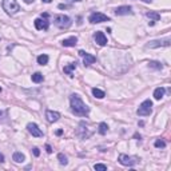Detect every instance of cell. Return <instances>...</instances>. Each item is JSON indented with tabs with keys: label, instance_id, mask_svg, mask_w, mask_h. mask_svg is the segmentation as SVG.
I'll list each match as a JSON object with an SVG mask.
<instances>
[{
	"label": "cell",
	"instance_id": "9a60e30c",
	"mask_svg": "<svg viewBox=\"0 0 171 171\" xmlns=\"http://www.w3.org/2000/svg\"><path fill=\"white\" fill-rule=\"evenodd\" d=\"M76 62H74V63H70L68 66H64L63 68V71H64V74H67V75H70V76H72V71L76 68Z\"/></svg>",
	"mask_w": 171,
	"mask_h": 171
},
{
	"label": "cell",
	"instance_id": "4dcf8cb0",
	"mask_svg": "<svg viewBox=\"0 0 171 171\" xmlns=\"http://www.w3.org/2000/svg\"><path fill=\"white\" fill-rule=\"evenodd\" d=\"M62 134H63V130H58V131H56V135L58 136H60Z\"/></svg>",
	"mask_w": 171,
	"mask_h": 171
},
{
	"label": "cell",
	"instance_id": "d590c367",
	"mask_svg": "<svg viewBox=\"0 0 171 171\" xmlns=\"http://www.w3.org/2000/svg\"><path fill=\"white\" fill-rule=\"evenodd\" d=\"M70 2H82V0H70Z\"/></svg>",
	"mask_w": 171,
	"mask_h": 171
},
{
	"label": "cell",
	"instance_id": "1f68e13d",
	"mask_svg": "<svg viewBox=\"0 0 171 171\" xmlns=\"http://www.w3.org/2000/svg\"><path fill=\"white\" fill-rule=\"evenodd\" d=\"M24 2H26L27 4H31V3H33V0H24Z\"/></svg>",
	"mask_w": 171,
	"mask_h": 171
},
{
	"label": "cell",
	"instance_id": "83f0119b",
	"mask_svg": "<svg viewBox=\"0 0 171 171\" xmlns=\"http://www.w3.org/2000/svg\"><path fill=\"white\" fill-rule=\"evenodd\" d=\"M46 151H47L48 154H51V152H52V147L49 144H47V146H46Z\"/></svg>",
	"mask_w": 171,
	"mask_h": 171
},
{
	"label": "cell",
	"instance_id": "9c48e42d",
	"mask_svg": "<svg viewBox=\"0 0 171 171\" xmlns=\"http://www.w3.org/2000/svg\"><path fill=\"white\" fill-rule=\"evenodd\" d=\"M79 55L83 58V63H84V66H91L92 63H95L96 62V58L94 56V55L87 54V52L83 51V49H80L79 51Z\"/></svg>",
	"mask_w": 171,
	"mask_h": 171
},
{
	"label": "cell",
	"instance_id": "44dd1931",
	"mask_svg": "<svg viewBox=\"0 0 171 171\" xmlns=\"http://www.w3.org/2000/svg\"><path fill=\"white\" fill-rule=\"evenodd\" d=\"M12 159L16 162V163H20V162L24 160V154H21V152H19V151L14 152V157H12Z\"/></svg>",
	"mask_w": 171,
	"mask_h": 171
},
{
	"label": "cell",
	"instance_id": "3957f363",
	"mask_svg": "<svg viewBox=\"0 0 171 171\" xmlns=\"http://www.w3.org/2000/svg\"><path fill=\"white\" fill-rule=\"evenodd\" d=\"M54 23L55 26L58 27V28H62V30H67L71 27V24H72V21L68 16L66 15H56L54 19Z\"/></svg>",
	"mask_w": 171,
	"mask_h": 171
},
{
	"label": "cell",
	"instance_id": "cb8c5ba5",
	"mask_svg": "<svg viewBox=\"0 0 171 171\" xmlns=\"http://www.w3.org/2000/svg\"><path fill=\"white\" fill-rule=\"evenodd\" d=\"M154 144H155V147H157V148H163V147H166V142H164L163 139H157Z\"/></svg>",
	"mask_w": 171,
	"mask_h": 171
},
{
	"label": "cell",
	"instance_id": "ac0fdd59",
	"mask_svg": "<svg viewBox=\"0 0 171 171\" xmlns=\"http://www.w3.org/2000/svg\"><path fill=\"white\" fill-rule=\"evenodd\" d=\"M48 60H49V58H48V55H46V54L39 55L38 56V63L40 66H46V64L48 63Z\"/></svg>",
	"mask_w": 171,
	"mask_h": 171
},
{
	"label": "cell",
	"instance_id": "e0dca14e",
	"mask_svg": "<svg viewBox=\"0 0 171 171\" xmlns=\"http://www.w3.org/2000/svg\"><path fill=\"white\" fill-rule=\"evenodd\" d=\"M98 131L100 135H106L108 131V126H107V123H104V122H102V123H99V126H98Z\"/></svg>",
	"mask_w": 171,
	"mask_h": 171
},
{
	"label": "cell",
	"instance_id": "f1b7e54d",
	"mask_svg": "<svg viewBox=\"0 0 171 171\" xmlns=\"http://www.w3.org/2000/svg\"><path fill=\"white\" fill-rule=\"evenodd\" d=\"M59 8H60V10H66V8H68V5H66V4H59Z\"/></svg>",
	"mask_w": 171,
	"mask_h": 171
},
{
	"label": "cell",
	"instance_id": "484cf974",
	"mask_svg": "<svg viewBox=\"0 0 171 171\" xmlns=\"http://www.w3.org/2000/svg\"><path fill=\"white\" fill-rule=\"evenodd\" d=\"M94 169L99 170V171H106V170H107V166H106V164H102V163H96L94 166Z\"/></svg>",
	"mask_w": 171,
	"mask_h": 171
},
{
	"label": "cell",
	"instance_id": "6da1fadb",
	"mask_svg": "<svg viewBox=\"0 0 171 171\" xmlns=\"http://www.w3.org/2000/svg\"><path fill=\"white\" fill-rule=\"evenodd\" d=\"M70 103H71V111H72V114L78 115V116H86V115H88L90 112L88 106L80 99V96L78 94L71 95Z\"/></svg>",
	"mask_w": 171,
	"mask_h": 171
},
{
	"label": "cell",
	"instance_id": "603a6c76",
	"mask_svg": "<svg viewBox=\"0 0 171 171\" xmlns=\"http://www.w3.org/2000/svg\"><path fill=\"white\" fill-rule=\"evenodd\" d=\"M58 159H59V163H60L62 166H66V164L68 163L67 157L64 154H58Z\"/></svg>",
	"mask_w": 171,
	"mask_h": 171
},
{
	"label": "cell",
	"instance_id": "836d02e7",
	"mask_svg": "<svg viewBox=\"0 0 171 171\" xmlns=\"http://www.w3.org/2000/svg\"><path fill=\"white\" fill-rule=\"evenodd\" d=\"M141 2H144V3H151L152 0H141Z\"/></svg>",
	"mask_w": 171,
	"mask_h": 171
},
{
	"label": "cell",
	"instance_id": "4fadbf2b",
	"mask_svg": "<svg viewBox=\"0 0 171 171\" xmlns=\"http://www.w3.org/2000/svg\"><path fill=\"white\" fill-rule=\"evenodd\" d=\"M59 118H60V114L56 112V111H49V110L46 111V119H47L49 123L58 122Z\"/></svg>",
	"mask_w": 171,
	"mask_h": 171
},
{
	"label": "cell",
	"instance_id": "5b68a950",
	"mask_svg": "<svg viewBox=\"0 0 171 171\" xmlns=\"http://www.w3.org/2000/svg\"><path fill=\"white\" fill-rule=\"evenodd\" d=\"M152 102L150 99H147V100H144L143 103L139 106V108L136 110V114L139 115V116H148L151 112H152Z\"/></svg>",
	"mask_w": 171,
	"mask_h": 171
},
{
	"label": "cell",
	"instance_id": "d4e9b609",
	"mask_svg": "<svg viewBox=\"0 0 171 171\" xmlns=\"http://www.w3.org/2000/svg\"><path fill=\"white\" fill-rule=\"evenodd\" d=\"M148 66H150L151 68H155V70H162V63H159V62H150L148 63Z\"/></svg>",
	"mask_w": 171,
	"mask_h": 171
},
{
	"label": "cell",
	"instance_id": "4316f807",
	"mask_svg": "<svg viewBox=\"0 0 171 171\" xmlns=\"http://www.w3.org/2000/svg\"><path fill=\"white\" fill-rule=\"evenodd\" d=\"M32 152H33V155H35V157H39V155H40V151H39L38 147H33L32 148Z\"/></svg>",
	"mask_w": 171,
	"mask_h": 171
},
{
	"label": "cell",
	"instance_id": "7402d4cb",
	"mask_svg": "<svg viewBox=\"0 0 171 171\" xmlns=\"http://www.w3.org/2000/svg\"><path fill=\"white\" fill-rule=\"evenodd\" d=\"M146 16L150 17V19H152V21H157V20L160 19V15L158 14V12H152V11L147 12V14H146Z\"/></svg>",
	"mask_w": 171,
	"mask_h": 171
},
{
	"label": "cell",
	"instance_id": "d6a6232c",
	"mask_svg": "<svg viewBox=\"0 0 171 171\" xmlns=\"http://www.w3.org/2000/svg\"><path fill=\"white\" fill-rule=\"evenodd\" d=\"M42 17H48V14H47V12H46V14H43Z\"/></svg>",
	"mask_w": 171,
	"mask_h": 171
},
{
	"label": "cell",
	"instance_id": "7a4b0ae2",
	"mask_svg": "<svg viewBox=\"0 0 171 171\" xmlns=\"http://www.w3.org/2000/svg\"><path fill=\"white\" fill-rule=\"evenodd\" d=\"M3 10L8 15H15L20 11V5L16 0H3Z\"/></svg>",
	"mask_w": 171,
	"mask_h": 171
},
{
	"label": "cell",
	"instance_id": "8992f818",
	"mask_svg": "<svg viewBox=\"0 0 171 171\" xmlns=\"http://www.w3.org/2000/svg\"><path fill=\"white\" fill-rule=\"evenodd\" d=\"M88 21L92 24H98V23H103V21H110V17L107 15L102 14V12H94V14L90 15Z\"/></svg>",
	"mask_w": 171,
	"mask_h": 171
},
{
	"label": "cell",
	"instance_id": "d6986e66",
	"mask_svg": "<svg viewBox=\"0 0 171 171\" xmlns=\"http://www.w3.org/2000/svg\"><path fill=\"white\" fill-rule=\"evenodd\" d=\"M31 79H32L33 83H42L43 80H44V76H43L40 72H35L32 76H31Z\"/></svg>",
	"mask_w": 171,
	"mask_h": 171
},
{
	"label": "cell",
	"instance_id": "ffe728a7",
	"mask_svg": "<svg viewBox=\"0 0 171 171\" xmlns=\"http://www.w3.org/2000/svg\"><path fill=\"white\" fill-rule=\"evenodd\" d=\"M92 95H94L95 98H98V99H103L106 96L104 91H102V90H99V88H92Z\"/></svg>",
	"mask_w": 171,
	"mask_h": 171
},
{
	"label": "cell",
	"instance_id": "30bf717a",
	"mask_svg": "<svg viewBox=\"0 0 171 171\" xmlns=\"http://www.w3.org/2000/svg\"><path fill=\"white\" fill-rule=\"evenodd\" d=\"M27 130H28L31 135L35 136V138H40V136H43L42 130L39 128L36 123H28V124H27Z\"/></svg>",
	"mask_w": 171,
	"mask_h": 171
},
{
	"label": "cell",
	"instance_id": "f546056e",
	"mask_svg": "<svg viewBox=\"0 0 171 171\" xmlns=\"http://www.w3.org/2000/svg\"><path fill=\"white\" fill-rule=\"evenodd\" d=\"M3 162H4V155L0 152V163H3Z\"/></svg>",
	"mask_w": 171,
	"mask_h": 171
},
{
	"label": "cell",
	"instance_id": "ba28073f",
	"mask_svg": "<svg viewBox=\"0 0 171 171\" xmlns=\"http://www.w3.org/2000/svg\"><path fill=\"white\" fill-rule=\"evenodd\" d=\"M33 24H35V28L39 31H42V30L47 31L49 27V21L47 20V17H38V19H35Z\"/></svg>",
	"mask_w": 171,
	"mask_h": 171
},
{
	"label": "cell",
	"instance_id": "277c9868",
	"mask_svg": "<svg viewBox=\"0 0 171 171\" xmlns=\"http://www.w3.org/2000/svg\"><path fill=\"white\" fill-rule=\"evenodd\" d=\"M119 163L122 166H127V167H131V166H135V164L139 163V158L138 157H128V155H124V154H120L119 158H118Z\"/></svg>",
	"mask_w": 171,
	"mask_h": 171
},
{
	"label": "cell",
	"instance_id": "2e32d148",
	"mask_svg": "<svg viewBox=\"0 0 171 171\" xmlns=\"http://www.w3.org/2000/svg\"><path fill=\"white\" fill-rule=\"evenodd\" d=\"M163 96H164V88H163V87H158V88H155L154 98L157 99V100H160Z\"/></svg>",
	"mask_w": 171,
	"mask_h": 171
},
{
	"label": "cell",
	"instance_id": "52a82bcc",
	"mask_svg": "<svg viewBox=\"0 0 171 171\" xmlns=\"http://www.w3.org/2000/svg\"><path fill=\"white\" fill-rule=\"evenodd\" d=\"M171 43L170 38H166V39H162V40H152V42H148L146 44L147 48H158V47H169Z\"/></svg>",
	"mask_w": 171,
	"mask_h": 171
},
{
	"label": "cell",
	"instance_id": "e575fe53",
	"mask_svg": "<svg viewBox=\"0 0 171 171\" xmlns=\"http://www.w3.org/2000/svg\"><path fill=\"white\" fill-rule=\"evenodd\" d=\"M43 2H44V3H51L52 0H43Z\"/></svg>",
	"mask_w": 171,
	"mask_h": 171
},
{
	"label": "cell",
	"instance_id": "8d00e7d4",
	"mask_svg": "<svg viewBox=\"0 0 171 171\" xmlns=\"http://www.w3.org/2000/svg\"><path fill=\"white\" fill-rule=\"evenodd\" d=\"M0 92H2V88H0Z\"/></svg>",
	"mask_w": 171,
	"mask_h": 171
},
{
	"label": "cell",
	"instance_id": "5bb4252c",
	"mask_svg": "<svg viewBox=\"0 0 171 171\" xmlns=\"http://www.w3.org/2000/svg\"><path fill=\"white\" fill-rule=\"evenodd\" d=\"M76 43H78V39L75 36H71V38H68V39H64L63 42H62V46H63V47H75Z\"/></svg>",
	"mask_w": 171,
	"mask_h": 171
},
{
	"label": "cell",
	"instance_id": "7c38bea8",
	"mask_svg": "<svg viewBox=\"0 0 171 171\" xmlns=\"http://www.w3.org/2000/svg\"><path fill=\"white\" fill-rule=\"evenodd\" d=\"M94 39H95L96 44H99V46H106L108 43L107 42V36H106L102 31H96L95 35H94Z\"/></svg>",
	"mask_w": 171,
	"mask_h": 171
},
{
	"label": "cell",
	"instance_id": "8fae6325",
	"mask_svg": "<svg viewBox=\"0 0 171 171\" xmlns=\"http://www.w3.org/2000/svg\"><path fill=\"white\" fill-rule=\"evenodd\" d=\"M115 15L118 16H126V15H132V8L130 5H120L115 8Z\"/></svg>",
	"mask_w": 171,
	"mask_h": 171
}]
</instances>
